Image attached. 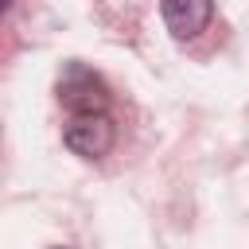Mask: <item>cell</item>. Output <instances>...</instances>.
I'll list each match as a JSON object with an SVG mask.
<instances>
[{"instance_id":"obj_4","label":"cell","mask_w":249,"mask_h":249,"mask_svg":"<svg viewBox=\"0 0 249 249\" xmlns=\"http://www.w3.org/2000/svg\"><path fill=\"white\" fill-rule=\"evenodd\" d=\"M58 249H62V245H58Z\"/></svg>"},{"instance_id":"obj_1","label":"cell","mask_w":249,"mask_h":249,"mask_svg":"<svg viewBox=\"0 0 249 249\" xmlns=\"http://www.w3.org/2000/svg\"><path fill=\"white\" fill-rule=\"evenodd\" d=\"M58 101L74 113V117H89V113H105L109 105V93H105V82L82 66V62H70L58 78Z\"/></svg>"},{"instance_id":"obj_3","label":"cell","mask_w":249,"mask_h":249,"mask_svg":"<svg viewBox=\"0 0 249 249\" xmlns=\"http://www.w3.org/2000/svg\"><path fill=\"white\" fill-rule=\"evenodd\" d=\"M160 12L175 39H195L214 16V0H160Z\"/></svg>"},{"instance_id":"obj_2","label":"cell","mask_w":249,"mask_h":249,"mask_svg":"<svg viewBox=\"0 0 249 249\" xmlns=\"http://www.w3.org/2000/svg\"><path fill=\"white\" fill-rule=\"evenodd\" d=\"M62 140H66V148H70L74 156H82V160H101V156L113 148L117 132H113V121H109L105 113H89V117H74V121L66 124Z\"/></svg>"}]
</instances>
